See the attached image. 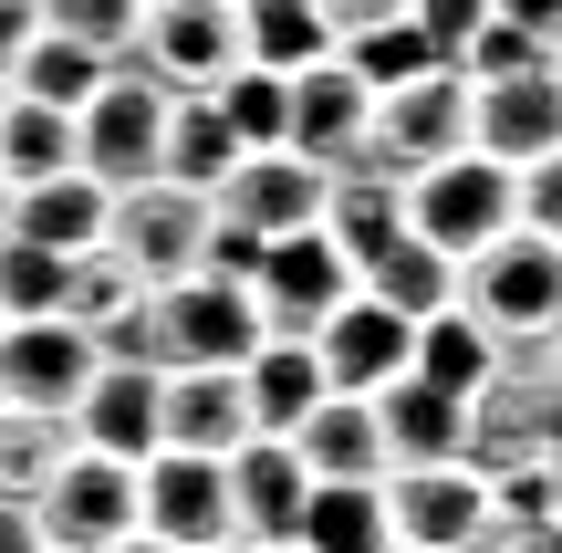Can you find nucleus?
I'll return each mask as SVG.
<instances>
[{
  "label": "nucleus",
  "mask_w": 562,
  "mask_h": 553,
  "mask_svg": "<svg viewBox=\"0 0 562 553\" xmlns=\"http://www.w3.org/2000/svg\"><path fill=\"white\" fill-rule=\"evenodd\" d=\"M406 230H417L427 251H448V262L490 251L501 230H521V167L480 157V146H459V157L417 167V178H406Z\"/></svg>",
  "instance_id": "f257e3e1"
},
{
  "label": "nucleus",
  "mask_w": 562,
  "mask_h": 553,
  "mask_svg": "<svg viewBox=\"0 0 562 553\" xmlns=\"http://www.w3.org/2000/svg\"><path fill=\"white\" fill-rule=\"evenodd\" d=\"M459 303L480 313L501 345H552V334H562V241H542V230H501L490 251L459 262Z\"/></svg>",
  "instance_id": "f03ea898"
},
{
  "label": "nucleus",
  "mask_w": 562,
  "mask_h": 553,
  "mask_svg": "<svg viewBox=\"0 0 562 553\" xmlns=\"http://www.w3.org/2000/svg\"><path fill=\"white\" fill-rule=\"evenodd\" d=\"M261 334H271L261 303H250V283H229V272H188V283L146 292V355H157V366H240Z\"/></svg>",
  "instance_id": "7ed1b4c3"
},
{
  "label": "nucleus",
  "mask_w": 562,
  "mask_h": 553,
  "mask_svg": "<svg viewBox=\"0 0 562 553\" xmlns=\"http://www.w3.org/2000/svg\"><path fill=\"white\" fill-rule=\"evenodd\" d=\"M167 84L157 74H136V63H115V74L83 95V115H74V157H83V178H104V188H146L157 178V157H167Z\"/></svg>",
  "instance_id": "20e7f679"
},
{
  "label": "nucleus",
  "mask_w": 562,
  "mask_h": 553,
  "mask_svg": "<svg viewBox=\"0 0 562 553\" xmlns=\"http://www.w3.org/2000/svg\"><path fill=\"white\" fill-rule=\"evenodd\" d=\"M104 251L125 262V283H188V272H209V199L178 178H146V188H115V230H104Z\"/></svg>",
  "instance_id": "39448f33"
},
{
  "label": "nucleus",
  "mask_w": 562,
  "mask_h": 553,
  "mask_svg": "<svg viewBox=\"0 0 562 553\" xmlns=\"http://www.w3.org/2000/svg\"><path fill=\"white\" fill-rule=\"evenodd\" d=\"M125 63L157 74L167 95H209L220 74H240V0H157V11H136Z\"/></svg>",
  "instance_id": "423d86ee"
},
{
  "label": "nucleus",
  "mask_w": 562,
  "mask_h": 553,
  "mask_svg": "<svg viewBox=\"0 0 562 553\" xmlns=\"http://www.w3.org/2000/svg\"><path fill=\"white\" fill-rule=\"evenodd\" d=\"M104 345L74 324V313H32V324H0V408L32 418H74V397L94 387Z\"/></svg>",
  "instance_id": "0eeeda50"
},
{
  "label": "nucleus",
  "mask_w": 562,
  "mask_h": 553,
  "mask_svg": "<svg viewBox=\"0 0 562 553\" xmlns=\"http://www.w3.org/2000/svg\"><path fill=\"white\" fill-rule=\"evenodd\" d=\"M32 512H42V543H53V553L125 543V533H136V460H104V450H83V439H74V460L42 480Z\"/></svg>",
  "instance_id": "6e6552de"
},
{
  "label": "nucleus",
  "mask_w": 562,
  "mask_h": 553,
  "mask_svg": "<svg viewBox=\"0 0 562 553\" xmlns=\"http://www.w3.org/2000/svg\"><path fill=\"white\" fill-rule=\"evenodd\" d=\"M355 292V262L334 251V230H281V241H261V262H250V303H261L271 334H323V313Z\"/></svg>",
  "instance_id": "1a4fd4ad"
},
{
  "label": "nucleus",
  "mask_w": 562,
  "mask_h": 553,
  "mask_svg": "<svg viewBox=\"0 0 562 553\" xmlns=\"http://www.w3.org/2000/svg\"><path fill=\"white\" fill-rule=\"evenodd\" d=\"M385 533L406 553H469L490 533V480L469 460H427V471H385Z\"/></svg>",
  "instance_id": "9d476101"
},
{
  "label": "nucleus",
  "mask_w": 562,
  "mask_h": 553,
  "mask_svg": "<svg viewBox=\"0 0 562 553\" xmlns=\"http://www.w3.org/2000/svg\"><path fill=\"white\" fill-rule=\"evenodd\" d=\"M136 533H157L178 553L229 543V460H199V450L136 460Z\"/></svg>",
  "instance_id": "9b49d317"
},
{
  "label": "nucleus",
  "mask_w": 562,
  "mask_h": 553,
  "mask_svg": "<svg viewBox=\"0 0 562 553\" xmlns=\"http://www.w3.org/2000/svg\"><path fill=\"white\" fill-rule=\"evenodd\" d=\"M469 146L501 167H531L562 146V53L552 63H521V74H490L469 84Z\"/></svg>",
  "instance_id": "f8f14e48"
},
{
  "label": "nucleus",
  "mask_w": 562,
  "mask_h": 553,
  "mask_svg": "<svg viewBox=\"0 0 562 553\" xmlns=\"http://www.w3.org/2000/svg\"><path fill=\"white\" fill-rule=\"evenodd\" d=\"M313 355H323V387H334V397H375V387H396V376L417 366V324H406L396 303H375V292L355 283L334 313H323Z\"/></svg>",
  "instance_id": "ddd939ff"
},
{
  "label": "nucleus",
  "mask_w": 562,
  "mask_h": 553,
  "mask_svg": "<svg viewBox=\"0 0 562 553\" xmlns=\"http://www.w3.org/2000/svg\"><path fill=\"white\" fill-rule=\"evenodd\" d=\"M459 146H469V74H459V63H438V74L375 95V167L417 178V167L459 157Z\"/></svg>",
  "instance_id": "4468645a"
},
{
  "label": "nucleus",
  "mask_w": 562,
  "mask_h": 553,
  "mask_svg": "<svg viewBox=\"0 0 562 553\" xmlns=\"http://www.w3.org/2000/svg\"><path fill=\"white\" fill-rule=\"evenodd\" d=\"M323 199H334V167L292 157V146H261V157L229 167V188H220L209 209H220L229 230H250V241H281V230H313Z\"/></svg>",
  "instance_id": "2eb2a0df"
},
{
  "label": "nucleus",
  "mask_w": 562,
  "mask_h": 553,
  "mask_svg": "<svg viewBox=\"0 0 562 553\" xmlns=\"http://www.w3.org/2000/svg\"><path fill=\"white\" fill-rule=\"evenodd\" d=\"M292 157H313V167H364L375 157V95H364L355 74H344V53L334 63H313V74H292Z\"/></svg>",
  "instance_id": "dca6fc26"
},
{
  "label": "nucleus",
  "mask_w": 562,
  "mask_h": 553,
  "mask_svg": "<svg viewBox=\"0 0 562 553\" xmlns=\"http://www.w3.org/2000/svg\"><path fill=\"white\" fill-rule=\"evenodd\" d=\"M157 387H167V366L104 355L94 387L74 397V439H83V450H104V460H157V450H167V429H157Z\"/></svg>",
  "instance_id": "f3484780"
},
{
  "label": "nucleus",
  "mask_w": 562,
  "mask_h": 553,
  "mask_svg": "<svg viewBox=\"0 0 562 553\" xmlns=\"http://www.w3.org/2000/svg\"><path fill=\"white\" fill-rule=\"evenodd\" d=\"M0 230L11 241H42L63 251V262H83V251H104V230H115V188L104 178H32V188H0Z\"/></svg>",
  "instance_id": "a211bd4d"
},
{
  "label": "nucleus",
  "mask_w": 562,
  "mask_h": 553,
  "mask_svg": "<svg viewBox=\"0 0 562 553\" xmlns=\"http://www.w3.org/2000/svg\"><path fill=\"white\" fill-rule=\"evenodd\" d=\"M302 501H313V471H302L292 439H240L229 450V533L240 543H292Z\"/></svg>",
  "instance_id": "6ab92c4d"
},
{
  "label": "nucleus",
  "mask_w": 562,
  "mask_h": 553,
  "mask_svg": "<svg viewBox=\"0 0 562 553\" xmlns=\"http://www.w3.org/2000/svg\"><path fill=\"white\" fill-rule=\"evenodd\" d=\"M157 429H167V450L229 460V450L250 439V397H240V366H167V387H157Z\"/></svg>",
  "instance_id": "aec40b11"
},
{
  "label": "nucleus",
  "mask_w": 562,
  "mask_h": 553,
  "mask_svg": "<svg viewBox=\"0 0 562 553\" xmlns=\"http://www.w3.org/2000/svg\"><path fill=\"white\" fill-rule=\"evenodd\" d=\"M240 397H250V439H292L302 418L323 408V355H313V334H261V345L240 355Z\"/></svg>",
  "instance_id": "412c9836"
},
{
  "label": "nucleus",
  "mask_w": 562,
  "mask_h": 553,
  "mask_svg": "<svg viewBox=\"0 0 562 553\" xmlns=\"http://www.w3.org/2000/svg\"><path fill=\"white\" fill-rule=\"evenodd\" d=\"M375 429H385V471H427V460H469V397L396 376L375 387Z\"/></svg>",
  "instance_id": "4be33fe9"
},
{
  "label": "nucleus",
  "mask_w": 562,
  "mask_h": 553,
  "mask_svg": "<svg viewBox=\"0 0 562 553\" xmlns=\"http://www.w3.org/2000/svg\"><path fill=\"white\" fill-rule=\"evenodd\" d=\"M323 230H334V251L364 272V262H375V251L406 230V178H396V167H375V157H364V167H344V178H334V199H323Z\"/></svg>",
  "instance_id": "5701e85b"
},
{
  "label": "nucleus",
  "mask_w": 562,
  "mask_h": 553,
  "mask_svg": "<svg viewBox=\"0 0 562 553\" xmlns=\"http://www.w3.org/2000/svg\"><path fill=\"white\" fill-rule=\"evenodd\" d=\"M292 450H302V471H313V480H385L375 397H323V408L292 429Z\"/></svg>",
  "instance_id": "b1692460"
},
{
  "label": "nucleus",
  "mask_w": 562,
  "mask_h": 553,
  "mask_svg": "<svg viewBox=\"0 0 562 553\" xmlns=\"http://www.w3.org/2000/svg\"><path fill=\"white\" fill-rule=\"evenodd\" d=\"M240 157H250V146L229 136L220 95H178V104H167V157H157V178H178V188H199V199H220Z\"/></svg>",
  "instance_id": "393cba45"
},
{
  "label": "nucleus",
  "mask_w": 562,
  "mask_h": 553,
  "mask_svg": "<svg viewBox=\"0 0 562 553\" xmlns=\"http://www.w3.org/2000/svg\"><path fill=\"white\" fill-rule=\"evenodd\" d=\"M240 63H261V74H313V63H334L323 0H240Z\"/></svg>",
  "instance_id": "a878e982"
},
{
  "label": "nucleus",
  "mask_w": 562,
  "mask_h": 553,
  "mask_svg": "<svg viewBox=\"0 0 562 553\" xmlns=\"http://www.w3.org/2000/svg\"><path fill=\"white\" fill-rule=\"evenodd\" d=\"M355 283L375 292V303H396L406 324H427V313H448V303H459V262H448V251H427L417 230H396V241H385L375 262L355 272Z\"/></svg>",
  "instance_id": "bb28decb"
},
{
  "label": "nucleus",
  "mask_w": 562,
  "mask_h": 553,
  "mask_svg": "<svg viewBox=\"0 0 562 553\" xmlns=\"http://www.w3.org/2000/svg\"><path fill=\"white\" fill-rule=\"evenodd\" d=\"M406 376H427V387H448V397H480L490 376H501V334H490L469 303H448V313L417 324V366Z\"/></svg>",
  "instance_id": "cd10ccee"
},
{
  "label": "nucleus",
  "mask_w": 562,
  "mask_h": 553,
  "mask_svg": "<svg viewBox=\"0 0 562 553\" xmlns=\"http://www.w3.org/2000/svg\"><path fill=\"white\" fill-rule=\"evenodd\" d=\"M302 553H385V480H313V501H302Z\"/></svg>",
  "instance_id": "c85d7f7f"
},
{
  "label": "nucleus",
  "mask_w": 562,
  "mask_h": 553,
  "mask_svg": "<svg viewBox=\"0 0 562 553\" xmlns=\"http://www.w3.org/2000/svg\"><path fill=\"white\" fill-rule=\"evenodd\" d=\"M115 63H125V53H94V42H74V32H32V42H21V63H11V95L83 115V95H94Z\"/></svg>",
  "instance_id": "c756f323"
},
{
  "label": "nucleus",
  "mask_w": 562,
  "mask_h": 553,
  "mask_svg": "<svg viewBox=\"0 0 562 553\" xmlns=\"http://www.w3.org/2000/svg\"><path fill=\"white\" fill-rule=\"evenodd\" d=\"M74 115L63 104H32V95H11L0 104V188H32V178H74Z\"/></svg>",
  "instance_id": "7c9ffc66"
},
{
  "label": "nucleus",
  "mask_w": 562,
  "mask_h": 553,
  "mask_svg": "<svg viewBox=\"0 0 562 553\" xmlns=\"http://www.w3.org/2000/svg\"><path fill=\"white\" fill-rule=\"evenodd\" d=\"M334 53H344V74H355L364 95H396V84H417V74H438V63H448L406 11H396V21H375V32H344Z\"/></svg>",
  "instance_id": "2f4dec72"
},
{
  "label": "nucleus",
  "mask_w": 562,
  "mask_h": 553,
  "mask_svg": "<svg viewBox=\"0 0 562 553\" xmlns=\"http://www.w3.org/2000/svg\"><path fill=\"white\" fill-rule=\"evenodd\" d=\"M74 460V418H32V408H0V491L42 501V480Z\"/></svg>",
  "instance_id": "473e14b6"
},
{
  "label": "nucleus",
  "mask_w": 562,
  "mask_h": 553,
  "mask_svg": "<svg viewBox=\"0 0 562 553\" xmlns=\"http://www.w3.org/2000/svg\"><path fill=\"white\" fill-rule=\"evenodd\" d=\"M209 95H220L229 136H240L250 157L292 136V74H261V63H240V74H220V84H209Z\"/></svg>",
  "instance_id": "72a5a7b5"
},
{
  "label": "nucleus",
  "mask_w": 562,
  "mask_h": 553,
  "mask_svg": "<svg viewBox=\"0 0 562 553\" xmlns=\"http://www.w3.org/2000/svg\"><path fill=\"white\" fill-rule=\"evenodd\" d=\"M63 292H74V262L0 230V313H11V324H32V313H63Z\"/></svg>",
  "instance_id": "f704fd0d"
},
{
  "label": "nucleus",
  "mask_w": 562,
  "mask_h": 553,
  "mask_svg": "<svg viewBox=\"0 0 562 553\" xmlns=\"http://www.w3.org/2000/svg\"><path fill=\"white\" fill-rule=\"evenodd\" d=\"M42 32H74L94 53H125L136 42V0H42Z\"/></svg>",
  "instance_id": "c9c22d12"
},
{
  "label": "nucleus",
  "mask_w": 562,
  "mask_h": 553,
  "mask_svg": "<svg viewBox=\"0 0 562 553\" xmlns=\"http://www.w3.org/2000/svg\"><path fill=\"white\" fill-rule=\"evenodd\" d=\"M406 21H417V32L438 42L448 63H459V53H469V42H480V32H490L501 11H490V0H406Z\"/></svg>",
  "instance_id": "e433bc0d"
},
{
  "label": "nucleus",
  "mask_w": 562,
  "mask_h": 553,
  "mask_svg": "<svg viewBox=\"0 0 562 553\" xmlns=\"http://www.w3.org/2000/svg\"><path fill=\"white\" fill-rule=\"evenodd\" d=\"M469 553H562V512H510V501H490V533Z\"/></svg>",
  "instance_id": "4c0bfd02"
},
{
  "label": "nucleus",
  "mask_w": 562,
  "mask_h": 553,
  "mask_svg": "<svg viewBox=\"0 0 562 553\" xmlns=\"http://www.w3.org/2000/svg\"><path fill=\"white\" fill-rule=\"evenodd\" d=\"M521 63H552V53H542L531 32H510V21H490V32L459 53V74H469V84H490V74H521Z\"/></svg>",
  "instance_id": "58836bf2"
},
{
  "label": "nucleus",
  "mask_w": 562,
  "mask_h": 553,
  "mask_svg": "<svg viewBox=\"0 0 562 553\" xmlns=\"http://www.w3.org/2000/svg\"><path fill=\"white\" fill-rule=\"evenodd\" d=\"M521 230H542V241H562V146L521 167Z\"/></svg>",
  "instance_id": "ea45409f"
},
{
  "label": "nucleus",
  "mask_w": 562,
  "mask_h": 553,
  "mask_svg": "<svg viewBox=\"0 0 562 553\" xmlns=\"http://www.w3.org/2000/svg\"><path fill=\"white\" fill-rule=\"evenodd\" d=\"M490 11H501L510 32H531L542 53H562V0H490Z\"/></svg>",
  "instance_id": "a19ab883"
},
{
  "label": "nucleus",
  "mask_w": 562,
  "mask_h": 553,
  "mask_svg": "<svg viewBox=\"0 0 562 553\" xmlns=\"http://www.w3.org/2000/svg\"><path fill=\"white\" fill-rule=\"evenodd\" d=\"M32 32H42V0H0V84H11V63H21Z\"/></svg>",
  "instance_id": "79ce46f5"
},
{
  "label": "nucleus",
  "mask_w": 562,
  "mask_h": 553,
  "mask_svg": "<svg viewBox=\"0 0 562 553\" xmlns=\"http://www.w3.org/2000/svg\"><path fill=\"white\" fill-rule=\"evenodd\" d=\"M406 0H323V21H334V42L344 32H375V21H396Z\"/></svg>",
  "instance_id": "37998d69"
},
{
  "label": "nucleus",
  "mask_w": 562,
  "mask_h": 553,
  "mask_svg": "<svg viewBox=\"0 0 562 553\" xmlns=\"http://www.w3.org/2000/svg\"><path fill=\"white\" fill-rule=\"evenodd\" d=\"M0 553H42V512L0 491Z\"/></svg>",
  "instance_id": "c03bdc74"
},
{
  "label": "nucleus",
  "mask_w": 562,
  "mask_h": 553,
  "mask_svg": "<svg viewBox=\"0 0 562 553\" xmlns=\"http://www.w3.org/2000/svg\"><path fill=\"white\" fill-rule=\"evenodd\" d=\"M104 553H178V543H157V533H125V543H104Z\"/></svg>",
  "instance_id": "a18cd8bd"
},
{
  "label": "nucleus",
  "mask_w": 562,
  "mask_h": 553,
  "mask_svg": "<svg viewBox=\"0 0 562 553\" xmlns=\"http://www.w3.org/2000/svg\"><path fill=\"white\" fill-rule=\"evenodd\" d=\"M542 387H552V408H562V334H552V355H542Z\"/></svg>",
  "instance_id": "49530a36"
},
{
  "label": "nucleus",
  "mask_w": 562,
  "mask_h": 553,
  "mask_svg": "<svg viewBox=\"0 0 562 553\" xmlns=\"http://www.w3.org/2000/svg\"><path fill=\"white\" fill-rule=\"evenodd\" d=\"M542 480H552V512H562V450H552V460H542Z\"/></svg>",
  "instance_id": "de8ad7c7"
},
{
  "label": "nucleus",
  "mask_w": 562,
  "mask_h": 553,
  "mask_svg": "<svg viewBox=\"0 0 562 553\" xmlns=\"http://www.w3.org/2000/svg\"><path fill=\"white\" fill-rule=\"evenodd\" d=\"M199 553H261V543H240V533H229V543H199Z\"/></svg>",
  "instance_id": "09e8293b"
},
{
  "label": "nucleus",
  "mask_w": 562,
  "mask_h": 553,
  "mask_svg": "<svg viewBox=\"0 0 562 553\" xmlns=\"http://www.w3.org/2000/svg\"><path fill=\"white\" fill-rule=\"evenodd\" d=\"M261 553H302V543H261Z\"/></svg>",
  "instance_id": "8fccbe9b"
},
{
  "label": "nucleus",
  "mask_w": 562,
  "mask_h": 553,
  "mask_svg": "<svg viewBox=\"0 0 562 553\" xmlns=\"http://www.w3.org/2000/svg\"><path fill=\"white\" fill-rule=\"evenodd\" d=\"M136 11H157V0H136Z\"/></svg>",
  "instance_id": "3c124183"
},
{
  "label": "nucleus",
  "mask_w": 562,
  "mask_h": 553,
  "mask_svg": "<svg viewBox=\"0 0 562 553\" xmlns=\"http://www.w3.org/2000/svg\"><path fill=\"white\" fill-rule=\"evenodd\" d=\"M0 104H11V84H0Z\"/></svg>",
  "instance_id": "603ef678"
},
{
  "label": "nucleus",
  "mask_w": 562,
  "mask_h": 553,
  "mask_svg": "<svg viewBox=\"0 0 562 553\" xmlns=\"http://www.w3.org/2000/svg\"><path fill=\"white\" fill-rule=\"evenodd\" d=\"M385 553H406V543H385Z\"/></svg>",
  "instance_id": "864d4df0"
},
{
  "label": "nucleus",
  "mask_w": 562,
  "mask_h": 553,
  "mask_svg": "<svg viewBox=\"0 0 562 553\" xmlns=\"http://www.w3.org/2000/svg\"><path fill=\"white\" fill-rule=\"evenodd\" d=\"M0 324H11V313H0Z\"/></svg>",
  "instance_id": "5fc2aeb1"
},
{
  "label": "nucleus",
  "mask_w": 562,
  "mask_h": 553,
  "mask_svg": "<svg viewBox=\"0 0 562 553\" xmlns=\"http://www.w3.org/2000/svg\"><path fill=\"white\" fill-rule=\"evenodd\" d=\"M42 553H53V543H42Z\"/></svg>",
  "instance_id": "6e6d98bb"
}]
</instances>
